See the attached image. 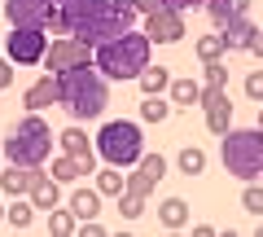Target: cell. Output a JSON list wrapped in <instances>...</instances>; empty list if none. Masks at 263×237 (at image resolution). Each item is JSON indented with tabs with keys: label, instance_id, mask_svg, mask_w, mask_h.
<instances>
[{
	"label": "cell",
	"instance_id": "cell-1",
	"mask_svg": "<svg viewBox=\"0 0 263 237\" xmlns=\"http://www.w3.org/2000/svg\"><path fill=\"white\" fill-rule=\"evenodd\" d=\"M57 13H62V22H66V35L84 40L88 48H97L101 40L127 31L132 22L141 18L132 0H62Z\"/></svg>",
	"mask_w": 263,
	"mask_h": 237
},
{
	"label": "cell",
	"instance_id": "cell-2",
	"mask_svg": "<svg viewBox=\"0 0 263 237\" xmlns=\"http://www.w3.org/2000/svg\"><path fill=\"white\" fill-rule=\"evenodd\" d=\"M57 79V105H62L75 123L84 119H101L105 105H110V88H105V75L92 66V62H79V66L62 70Z\"/></svg>",
	"mask_w": 263,
	"mask_h": 237
},
{
	"label": "cell",
	"instance_id": "cell-3",
	"mask_svg": "<svg viewBox=\"0 0 263 237\" xmlns=\"http://www.w3.org/2000/svg\"><path fill=\"white\" fill-rule=\"evenodd\" d=\"M149 48H154V40L145 35V31H119V35H110V40H101V44L92 48V66L101 70L105 79H136L145 66H149Z\"/></svg>",
	"mask_w": 263,
	"mask_h": 237
},
{
	"label": "cell",
	"instance_id": "cell-4",
	"mask_svg": "<svg viewBox=\"0 0 263 237\" xmlns=\"http://www.w3.org/2000/svg\"><path fill=\"white\" fill-rule=\"evenodd\" d=\"M48 154H53V127L40 119V110H27L18 123L9 127L5 145H0V158L22 162V167H44Z\"/></svg>",
	"mask_w": 263,
	"mask_h": 237
},
{
	"label": "cell",
	"instance_id": "cell-5",
	"mask_svg": "<svg viewBox=\"0 0 263 237\" xmlns=\"http://www.w3.org/2000/svg\"><path fill=\"white\" fill-rule=\"evenodd\" d=\"M219 154H224L228 176H237V180H259L263 176V132L259 127H228L219 136Z\"/></svg>",
	"mask_w": 263,
	"mask_h": 237
},
{
	"label": "cell",
	"instance_id": "cell-6",
	"mask_svg": "<svg viewBox=\"0 0 263 237\" xmlns=\"http://www.w3.org/2000/svg\"><path fill=\"white\" fill-rule=\"evenodd\" d=\"M97 158H105L110 167H136L145 154V136L141 127L132 123V119H110V123L97 132Z\"/></svg>",
	"mask_w": 263,
	"mask_h": 237
},
{
	"label": "cell",
	"instance_id": "cell-7",
	"mask_svg": "<svg viewBox=\"0 0 263 237\" xmlns=\"http://www.w3.org/2000/svg\"><path fill=\"white\" fill-rule=\"evenodd\" d=\"M48 48V31L44 27H13L0 44V53L9 57L13 66H40V57Z\"/></svg>",
	"mask_w": 263,
	"mask_h": 237
},
{
	"label": "cell",
	"instance_id": "cell-8",
	"mask_svg": "<svg viewBox=\"0 0 263 237\" xmlns=\"http://www.w3.org/2000/svg\"><path fill=\"white\" fill-rule=\"evenodd\" d=\"M79 62H92V48H88L84 40H75V35H57V40H48L44 57H40V66H44L48 75H62V70L79 66Z\"/></svg>",
	"mask_w": 263,
	"mask_h": 237
},
{
	"label": "cell",
	"instance_id": "cell-9",
	"mask_svg": "<svg viewBox=\"0 0 263 237\" xmlns=\"http://www.w3.org/2000/svg\"><path fill=\"white\" fill-rule=\"evenodd\" d=\"M53 0H5V22L9 27H48Z\"/></svg>",
	"mask_w": 263,
	"mask_h": 237
},
{
	"label": "cell",
	"instance_id": "cell-10",
	"mask_svg": "<svg viewBox=\"0 0 263 237\" xmlns=\"http://www.w3.org/2000/svg\"><path fill=\"white\" fill-rule=\"evenodd\" d=\"M145 35L154 40V44H180V40L189 35L184 31V13L180 9H158L145 18Z\"/></svg>",
	"mask_w": 263,
	"mask_h": 237
},
{
	"label": "cell",
	"instance_id": "cell-11",
	"mask_svg": "<svg viewBox=\"0 0 263 237\" xmlns=\"http://www.w3.org/2000/svg\"><path fill=\"white\" fill-rule=\"evenodd\" d=\"M57 145H62V154H70V158H79V162H84V167H88V176L97 171V150L88 145V132H84L79 123H70V127H66V132L57 136Z\"/></svg>",
	"mask_w": 263,
	"mask_h": 237
},
{
	"label": "cell",
	"instance_id": "cell-12",
	"mask_svg": "<svg viewBox=\"0 0 263 237\" xmlns=\"http://www.w3.org/2000/svg\"><path fill=\"white\" fill-rule=\"evenodd\" d=\"M44 167H22V162H9V167H0V189L9 193V198H18V193H27L31 185H35V176Z\"/></svg>",
	"mask_w": 263,
	"mask_h": 237
},
{
	"label": "cell",
	"instance_id": "cell-13",
	"mask_svg": "<svg viewBox=\"0 0 263 237\" xmlns=\"http://www.w3.org/2000/svg\"><path fill=\"white\" fill-rule=\"evenodd\" d=\"M27 198H31V207H35V211H53V207H62V185H57L48 171H40L35 185L27 189Z\"/></svg>",
	"mask_w": 263,
	"mask_h": 237
},
{
	"label": "cell",
	"instance_id": "cell-14",
	"mask_svg": "<svg viewBox=\"0 0 263 237\" xmlns=\"http://www.w3.org/2000/svg\"><path fill=\"white\" fill-rule=\"evenodd\" d=\"M250 35H254L250 13H241V18H233V22H224V27H219V40H224L228 53H241V48H250Z\"/></svg>",
	"mask_w": 263,
	"mask_h": 237
},
{
	"label": "cell",
	"instance_id": "cell-15",
	"mask_svg": "<svg viewBox=\"0 0 263 237\" xmlns=\"http://www.w3.org/2000/svg\"><path fill=\"white\" fill-rule=\"evenodd\" d=\"M53 101H57V79L53 75H40L35 84L22 93V105H27V110H48Z\"/></svg>",
	"mask_w": 263,
	"mask_h": 237
},
{
	"label": "cell",
	"instance_id": "cell-16",
	"mask_svg": "<svg viewBox=\"0 0 263 237\" xmlns=\"http://www.w3.org/2000/svg\"><path fill=\"white\" fill-rule=\"evenodd\" d=\"M202 9L211 13V22H215V27H224V22H233V18H241V13H250V0H206Z\"/></svg>",
	"mask_w": 263,
	"mask_h": 237
},
{
	"label": "cell",
	"instance_id": "cell-17",
	"mask_svg": "<svg viewBox=\"0 0 263 237\" xmlns=\"http://www.w3.org/2000/svg\"><path fill=\"white\" fill-rule=\"evenodd\" d=\"M97 211H101V193L97 189H75L70 193V215L75 220H97Z\"/></svg>",
	"mask_w": 263,
	"mask_h": 237
},
{
	"label": "cell",
	"instance_id": "cell-18",
	"mask_svg": "<svg viewBox=\"0 0 263 237\" xmlns=\"http://www.w3.org/2000/svg\"><path fill=\"white\" fill-rule=\"evenodd\" d=\"M158 220H162L167 228H184V224H189V202H184V198H162V202H158Z\"/></svg>",
	"mask_w": 263,
	"mask_h": 237
},
{
	"label": "cell",
	"instance_id": "cell-19",
	"mask_svg": "<svg viewBox=\"0 0 263 237\" xmlns=\"http://www.w3.org/2000/svg\"><path fill=\"white\" fill-rule=\"evenodd\" d=\"M48 176H53L57 185H75L79 176H88V167H84L79 158H70V154H62V158L53 162V171H48Z\"/></svg>",
	"mask_w": 263,
	"mask_h": 237
},
{
	"label": "cell",
	"instance_id": "cell-20",
	"mask_svg": "<svg viewBox=\"0 0 263 237\" xmlns=\"http://www.w3.org/2000/svg\"><path fill=\"white\" fill-rule=\"evenodd\" d=\"M176 167H180V176H202V171H206V150L184 145V150L176 154Z\"/></svg>",
	"mask_w": 263,
	"mask_h": 237
},
{
	"label": "cell",
	"instance_id": "cell-21",
	"mask_svg": "<svg viewBox=\"0 0 263 237\" xmlns=\"http://www.w3.org/2000/svg\"><path fill=\"white\" fill-rule=\"evenodd\" d=\"M228 127H233V101L206 105V132H211V136H224Z\"/></svg>",
	"mask_w": 263,
	"mask_h": 237
},
{
	"label": "cell",
	"instance_id": "cell-22",
	"mask_svg": "<svg viewBox=\"0 0 263 237\" xmlns=\"http://www.w3.org/2000/svg\"><path fill=\"white\" fill-rule=\"evenodd\" d=\"M171 105H189V110H193L197 105V97H202V84H197V79H171Z\"/></svg>",
	"mask_w": 263,
	"mask_h": 237
},
{
	"label": "cell",
	"instance_id": "cell-23",
	"mask_svg": "<svg viewBox=\"0 0 263 237\" xmlns=\"http://www.w3.org/2000/svg\"><path fill=\"white\" fill-rule=\"evenodd\" d=\"M136 84H141L145 97H154V93H162V88L171 84V70H167V66H145L141 75H136Z\"/></svg>",
	"mask_w": 263,
	"mask_h": 237
},
{
	"label": "cell",
	"instance_id": "cell-24",
	"mask_svg": "<svg viewBox=\"0 0 263 237\" xmlns=\"http://www.w3.org/2000/svg\"><path fill=\"white\" fill-rule=\"evenodd\" d=\"M31 220H35V207L27 202V193H18V198H13V207H5V224H13V228H31Z\"/></svg>",
	"mask_w": 263,
	"mask_h": 237
},
{
	"label": "cell",
	"instance_id": "cell-25",
	"mask_svg": "<svg viewBox=\"0 0 263 237\" xmlns=\"http://www.w3.org/2000/svg\"><path fill=\"white\" fill-rule=\"evenodd\" d=\"M92 176H97V193H105V198H119L123 193V167L105 162V171H92Z\"/></svg>",
	"mask_w": 263,
	"mask_h": 237
},
{
	"label": "cell",
	"instance_id": "cell-26",
	"mask_svg": "<svg viewBox=\"0 0 263 237\" xmlns=\"http://www.w3.org/2000/svg\"><path fill=\"white\" fill-rule=\"evenodd\" d=\"M193 53L202 57V66H206V62H219V57H224L228 48H224V40H219V35H202V40L193 44Z\"/></svg>",
	"mask_w": 263,
	"mask_h": 237
},
{
	"label": "cell",
	"instance_id": "cell-27",
	"mask_svg": "<svg viewBox=\"0 0 263 237\" xmlns=\"http://www.w3.org/2000/svg\"><path fill=\"white\" fill-rule=\"evenodd\" d=\"M167 114H171V105L162 101V93H154V97H145V101H141V119H145V123H162Z\"/></svg>",
	"mask_w": 263,
	"mask_h": 237
},
{
	"label": "cell",
	"instance_id": "cell-28",
	"mask_svg": "<svg viewBox=\"0 0 263 237\" xmlns=\"http://www.w3.org/2000/svg\"><path fill=\"white\" fill-rule=\"evenodd\" d=\"M48 233H53V237H70V233H75V215L62 211V207H53V211H48Z\"/></svg>",
	"mask_w": 263,
	"mask_h": 237
},
{
	"label": "cell",
	"instance_id": "cell-29",
	"mask_svg": "<svg viewBox=\"0 0 263 237\" xmlns=\"http://www.w3.org/2000/svg\"><path fill=\"white\" fill-rule=\"evenodd\" d=\"M123 189H127V193H136V198H149V193L158 189V185H154L149 176H145V171L136 167V171H132V176H123Z\"/></svg>",
	"mask_w": 263,
	"mask_h": 237
},
{
	"label": "cell",
	"instance_id": "cell-30",
	"mask_svg": "<svg viewBox=\"0 0 263 237\" xmlns=\"http://www.w3.org/2000/svg\"><path fill=\"white\" fill-rule=\"evenodd\" d=\"M136 167H141L154 185H158L162 176H167V158H162V154H141V162H136Z\"/></svg>",
	"mask_w": 263,
	"mask_h": 237
},
{
	"label": "cell",
	"instance_id": "cell-31",
	"mask_svg": "<svg viewBox=\"0 0 263 237\" xmlns=\"http://www.w3.org/2000/svg\"><path fill=\"white\" fill-rule=\"evenodd\" d=\"M141 211H145V198H136V193H127V189L119 193V215L123 220H141Z\"/></svg>",
	"mask_w": 263,
	"mask_h": 237
},
{
	"label": "cell",
	"instance_id": "cell-32",
	"mask_svg": "<svg viewBox=\"0 0 263 237\" xmlns=\"http://www.w3.org/2000/svg\"><path fill=\"white\" fill-rule=\"evenodd\" d=\"M241 207L250 211V215H263V185L246 180V193H241Z\"/></svg>",
	"mask_w": 263,
	"mask_h": 237
},
{
	"label": "cell",
	"instance_id": "cell-33",
	"mask_svg": "<svg viewBox=\"0 0 263 237\" xmlns=\"http://www.w3.org/2000/svg\"><path fill=\"white\" fill-rule=\"evenodd\" d=\"M206 84L228 88V66H224V57H219V62H206Z\"/></svg>",
	"mask_w": 263,
	"mask_h": 237
},
{
	"label": "cell",
	"instance_id": "cell-34",
	"mask_svg": "<svg viewBox=\"0 0 263 237\" xmlns=\"http://www.w3.org/2000/svg\"><path fill=\"white\" fill-rule=\"evenodd\" d=\"M246 97L250 101H263V70H250L246 75Z\"/></svg>",
	"mask_w": 263,
	"mask_h": 237
},
{
	"label": "cell",
	"instance_id": "cell-35",
	"mask_svg": "<svg viewBox=\"0 0 263 237\" xmlns=\"http://www.w3.org/2000/svg\"><path fill=\"white\" fill-rule=\"evenodd\" d=\"M132 5H136V13H141V18H149V13L167 9V0H132Z\"/></svg>",
	"mask_w": 263,
	"mask_h": 237
},
{
	"label": "cell",
	"instance_id": "cell-36",
	"mask_svg": "<svg viewBox=\"0 0 263 237\" xmlns=\"http://www.w3.org/2000/svg\"><path fill=\"white\" fill-rule=\"evenodd\" d=\"M206 0H167V9H180V13H189V9H202Z\"/></svg>",
	"mask_w": 263,
	"mask_h": 237
},
{
	"label": "cell",
	"instance_id": "cell-37",
	"mask_svg": "<svg viewBox=\"0 0 263 237\" xmlns=\"http://www.w3.org/2000/svg\"><path fill=\"white\" fill-rule=\"evenodd\" d=\"M9 84H13V62L0 57V88H9Z\"/></svg>",
	"mask_w": 263,
	"mask_h": 237
},
{
	"label": "cell",
	"instance_id": "cell-38",
	"mask_svg": "<svg viewBox=\"0 0 263 237\" xmlns=\"http://www.w3.org/2000/svg\"><path fill=\"white\" fill-rule=\"evenodd\" d=\"M246 53L263 57V27H254V35H250V48H246Z\"/></svg>",
	"mask_w": 263,
	"mask_h": 237
},
{
	"label": "cell",
	"instance_id": "cell-39",
	"mask_svg": "<svg viewBox=\"0 0 263 237\" xmlns=\"http://www.w3.org/2000/svg\"><path fill=\"white\" fill-rule=\"evenodd\" d=\"M254 127H259V132H263V101H259V123H254Z\"/></svg>",
	"mask_w": 263,
	"mask_h": 237
},
{
	"label": "cell",
	"instance_id": "cell-40",
	"mask_svg": "<svg viewBox=\"0 0 263 237\" xmlns=\"http://www.w3.org/2000/svg\"><path fill=\"white\" fill-rule=\"evenodd\" d=\"M0 220H5V207H0Z\"/></svg>",
	"mask_w": 263,
	"mask_h": 237
},
{
	"label": "cell",
	"instance_id": "cell-41",
	"mask_svg": "<svg viewBox=\"0 0 263 237\" xmlns=\"http://www.w3.org/2000/svg\"><path fill=\"white\" fill-rule=\"evenodd\" d=\"M53 5H62V0H53Z\"/></svg>",
	"mask_w": 263,
	"mask_h": 237
}]
</instances>
